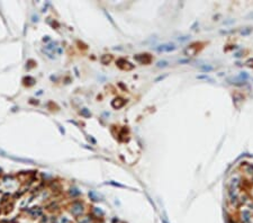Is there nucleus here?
Here are the masks:
<instances>
[{"label": "nucleus", "mask_w": 253, "mask_h": 223, "mask_svg": "<svg viewBox=\"0 0 253 223\" xmlns=\"http://www.w3.org/2000/svg\"><path fill=\"white\" fill-rule=\"evenodd\" d=\"M118 100H119V98H118V99H115V100L113 101V107H115V108H119V107L124 106L125 100H123V99H120V101H118Z\"/></svg>", "instance_id": "obj_2"}, {"label": "nucleus", "mask_w": 253, "mask_h": 223, "mask_svg": "<svg viewBox=\"0 0 253 223\" xmlns=\"http://www.w3.org/2000/svg\"><path fill=\"white\" fill-rule=\"evenodd\" d=\"M173 50H175L174 44H163L156 47V51H159V52H171Z\"/></svg>", "instance_id": "obj_1"}, {"label": "nucleus", "mask_w": 253, "mask_h": 223, "mask_svg": "<svg viewBox=\"0 0 253 223\" xmlns=\"http://www.w3.org/2000/svg\"><path fill=\"white\" fill-rule=\"evenodd\" d=\"M201 70L203 71H212L213 67H201Z\"/></svg>", "instance_id": "obj_4"}, {"label": "nucleus", "mask_w": 253, "mask_h": 223, "mask_svg": "<svg viewBox=\"0 0 253 223\" xmlns=\"http://www.w3.org/2000/svg\"><path fill=\"white\" fill-rule=\"evenodd\" d=\"M168 66V61H159L156 63V67L158 68H166Z\"/></svg>", "instance_id": "obj_3"}]
</instances>
